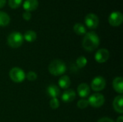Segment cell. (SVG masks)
Masks as SVG:
<instances>
[{
  "label": "cell",
  "instance_id": "1",
  "mask_svg": "<svg viewBox=\"0 0 123 122\" xmlns=\"http://www.w3.org/2000/svg\"><path fill=\"white\" fill-rule=\"evenodd\" d=\"M99 44L100 40L98 35L92 31L86 32L82 40V47L88 52H92L96 50Z\"/></svg>",
  "mask_w": 123,
  "mask_h": 122
},
{
  "label": "cell",
  "instance_id": "2",
  "mask_svg": "<svg viewBox=\"0 0 123 122\" xmlns=\"http://www.w3.org/2000/svg\"><path fill=\"white\" fill-rule=\"evenodd\" d=\"M66 63L58 59L52 60L48 65L49 73L54 76H59L63 75L66 71Z\"/></svg>",
  "mask_w": 123,
  "mask_h": 122
},
{
  "label": "cell",
  "instance_id": "3",
  "mask_svg": "<svg viewBox=\"0 0 123 122\" xmlns=\"http://www.w3.org/2000/svg\"><path fill=\"white\" fill-rule=\"evenodd\" d=\"M24 41L23 35L19 32H13L7 37V44L12 48L19 47Z\"/></svg>",
  "mask_w": 123,
  "mask_h": 122
},
{
  "label": "cell",
  "instance_id": "4",
  "mask_svg": "<svg viewBox=\"0 0 123 122\" xmlns=\"http://www.w3.org/2000/svg\"><path fill=\"white\" fill-rule=\"evenodd\" d=\"M9 78L10 79L17 83H22L24 81V80L26 78V74L24 72V70L18 67H14L12 68L9 71Z\"/></svg>",
  "mask_w": 123,
  "mask_h": 122
},
{
  "label": "cell",
  "instance_id": "5",
  "mask_svg": "<svg viewBox=\"0 0 123 122\" xmlns=\"http://www.w3.org/2000/svg\"><path fill=\"white\" fill-rule=\"evenodd\" d=\"M89 105L94 108H99L102 106L105 102V96L99 93H94L91 95L88 99Z\"/></svg>",
  "mask_w": 123,
  "mask_h": 122
},
{
  "label": "cell",
  "instance_id": "6",
  "mask_svg": "<svg viewBox=\"0 0 123 122\" xmlns=\"http://www.w3.org/2000/svg\"><path fill=\"white\" fill-rule=\"evenodd\" d=\"M107 82L106 80L102 76H97L95 77L91 83V88L94 91L99 92L105 89L106 87Z\"/></svg>",
  "mask_w": 123,
  "mask_h": 122
},
{
  "label": "cell",
  "instance_id": "7",
  "mask_svg": "<svg viewBox=\"0 0 123 122\" xmlns=\"http://www.w3.org/2000/svg\"><path fill=\"white\" fill-rule=\"evenodd\" d=\"M84 22L88 28L94 29L97 28V27L99 26V19L97 14L94 13H89L85 17Z\"/></svg>",
  "mask_w": 123,
  "mask_h": 122
},
{
  "label": "cell",
  "instance_id": "8",
  "mask_svg": "<svg viewBox=\"0 0 123 122\" xmlns=\"http://www.w3.org/2000/svg\"><path fill=\"white\" fill-rule=\"evenodd\" d=\"M109 23L112 27H119L122 24L123 22V15L120 12H112L108 18Z\"/></svg>",
  "mask_w": 123,
  "mask_h": 122
},
{
  "label": "cell",
  "instance_id": "9",
  "mask_svg": "<svg viewBox=\"0 0 123 122\" xmlns=\"http://www.w3.org/2000/svg\"><path fill=\"white\" fill-rule=\"evenodd\" d=\"M110 54L107 49L102 48L97 51L94 55L95 60L99 63H104L107 62L110 58Z\"/></svg>",
  "mask_w": 123,
  "mask_h": 122
},
{
  "label": "cell",
  "instance_id": "10",
  "mask_svg": "<svg viewBox=\"0 0 123 122\" xmlns=\"http://www.w3.org/2000/svg\"><path fill=\"white\" fill-rule=\"evenodd\" d=\"M77 93L82 99L88 97L90 93L89 86L85 83H82L79 84L77 88Z\"/></svg>",
  "mask_w": 123,
  "mask_h": 122
},
{
  "label": "cell",
  "instance_id": "11",
  "mask_svg": "<svg viewBox=\"0 0 123 122\" xmlns=\"http://www.w3.org/2000/svg\"><path fill=\"white\" fill-rule=\"evenodd\" d=\"M123 95H119V96H117L114 100H113V104H112V106H113V108H114V110L122 114L123 113Z\"/></svg>",
  "mask_w": 123,
  "mask_h": 122
},
{
  "label": "cell",
  "instance_id": "12",
  "mask_svg": "<svg viewBox=\"0 0 123 122\" xmlns=\"http://www.w3.org/2000/svg\"><path fill=\"white\" fill-rule=\"evenodd\" d=\"M76 96V93L73 89H67L63 93L61 96V99L65 103H70L74 101Z\"/></svg>",
  "mask_w": 123,
  "mask_h": 122
},
{
  "label": "cell",
  "instance_id": "13",
  "mask_svg": "<svg viewBox=\"0 0 123 122\" xmlns=\"http://www.w3.org/2000/svg\"><path fill=\"white\" fill-rule=\"evenodd\" d=\"M37 0H25L23 3V8L26 12H33L38 7Z\"/></svg>",
  "mask_w": 123,
  "mask_h": 122
},
{
  "label": "cell",
  "instance_id": "14",
  "mask_svg": "<svg viewBox=\"0 0 123 122\" xmlns=\"http://www.w3.org/2000/svg\"><path fill=\"white\" fill-rule=\"evenodd\" d=\"M114 90L122 95L123 93V78L122 77H116L112 81Z\"/></svg>",
  "mask_w": 123,
  "mask_h": 122
},
{
  "label": "cell",
  "instance_id": "15",
  "mask_svg": "<svg viewBox=\"0 0 123 122\" xmlns=\"http://www.w3.org/2000/svg\"><path fill=\"white\" fill-rule=\"evenodd\" d=\"M46 91H47L48 95L50 97H51V99L52 98H57L61 93L60 88L55 85H50L49 86H48Z\"/></svg>",
  "mask_w": 123,
  "mask_h": 122
},
{
  "label": "cell",
  "instance_id": "16",
  "mask_svg": "<svg viewBox=\"0 0 123 122\" xmlns=\"http://www.w3.org/2000/svg\"><path fill=\"white\" fill-rule=\"evenodd\" d=\"M71 79L68 76H62L58 80V86L63 89H68L71 86Z\"/></svg>",
  "mask_w": 123,
  "mask_h": 122
},
{
  "label": "cell",
  "instance_id": "17",
  "mask_svg": "<svg viewBox=\"0 0 123 122\" xmlns=\"http://www.w3.org/2000/svg\"><path fill=\"white\" fill-rule=\"evenodd\" d=\"M23 38L28 42H32L36 40L37 34L33 30H27L25 32L23 35Z\"/></svg>",
  "mask_w": 123,
  "mask_h": 122
},
{
  "label": "cell",
  "instance_id": "18",
  "mask_svg": "<svg viewBox=\"0 0 123 122\" xmlns=\"http://www.w3.org/2000/svg\"><path fill=\"white\" fill-rule=\"evenodd\" d=\"M10 22V17L4 12L0 11V27H6Z\"/></svg>",
  "mask_w": 123,
  "mask_h": 122
},
{
  "label": "cell",
  "instance_id": "19",
  "mask_svg": "<svg viewBox=\"0 0 123 122\" xmlns=\"http://www.w3.org/2000/svg\"><path fill=\"white\" fill-rule=\"evenodd\" d=\"M74 31L78 35H84L86 33V29L81 23H76L74 26Z\"/></svg>",
  "mask_w": 123,
  "mask_h": 122
},
{
  "label": "cell",
  "instance_id": "20",
  "mask_svg": "<svg viewBox=\"0 0 123 122\" xmlns=\"http://www.w3.org/2000/svg\"><path fill=\"white\" fill-rule=\"evenodd\" d=\"M76 63L79 68H83L87 64V59L84 56H80L76 59Z\"/></svg>",
  "mask_w": 123,
  "mask_h": 122
},
{
  "label": "cell",
  "instance_id": "21",
  "mask_svg": "<svg viewBox=\"0 0 123 122\" xmlns=\"http://www.w3.org/2000/svg\"><path fill=\"white\" fill-rule=\"evenodd\" d=\"M22 3V0H8V4L12 9H17Z\"/></svg>",
  "mask_w": 123,
  "mask_h": 122
},
{
  "label": "cell",
  "instance_id": "22",
  "mask_svg": "<svg viewBox=\"0 0 123 122\" xmlns=\"http://www.w3.org/2000/svg\"><path fill=\"white\" fill-rule=\"evenodd\" d=\"M89 106L88 101L85 99H81L77 102V106L80 109H84Z\"/></svg>",
  "mask_w": 123,
  "mask_h": 122
},
{
  "label": "cell",
  "instance_id": "23",
  "mask_svg": "<svg viewBox=\"0 0 123 122\" xmlns=\"http://www.w3.org/2000/svg\"><path fill=\"white\" fill-rule=\"evenodd\" d=\"M60 106L59 100L57 98H52L50 101V106L52 109H57Z\"/></svg>",
  "mask_w": 123,
  "mask_h": 122
},
{
  "label": "cell",
  "instance_id": "24",
  "mask_svg": "<svg viewBox=\"0 0 123 122\" xmlns=\"http://www.w3.org/2000/svg\"><path fill=\"white\" fill-rule=\"evenodd\" d=\"M26 78L29 81H35L37 78V75L34 71H29L26 74Z\"/></svg>",
  "mask_w": 123,
  "mask_h": 122
},
{
  "label": "cell",
  "instance_id": "25",
  "mask_svg": "<svg viewBox=\"0 0 123 122\" xmlns=\"http://www.w3.org/2000/svg\"><path fill=\"white\" fill-rule=\"evenodd\" d=\"M22 17L26 21H29L31 18H32V14L30 12H25L23 14H22Z\"/></svg>",
  "mask_w": 123,
  "mask_h": 122
},
{
  "label": "cell",
  "instance_id": "26",
  "mask_svg": "<svg viewBox=\"0 0 123 122\" xmlns=\"http://www.w3.org/2000/svg\"><path fill=\"white\" fill-rule=\"evenodd\" d=\"M97 122H115L112 119L108 118V117H102L99 119Z\"/></svg>",
  "mask_w": 123,
  "mask_h": 122
},
{
  "label": "cell",
  "instance_id": "27",
  "mask_svg": "<svg viewBox=\"0 0 123 122\" xmlns=\"http://www.w3.org/2000/svg\"><path fill=\"white\" fill-rule=\"evenodd\" d=\"M6 3V0H0V9L3 8Z\"/></svg>",
  "mask_w": 123,
  "mask_h": 122
},
{
  "label": "cell",
  "instance_id": "28",
  "mask_svg": "<svg viewBox=\"0 0 123 122\" xmlns=\"http://www.w3.org/2000/svg\"><path fill=\"white\" fill-rule=\"evenodd\" d=\"M116 122H123V116L121 115L119 117H117Z\"/></svg>",
  "mask_w": 123,
  "mask_h": 122
}]
</instances>
